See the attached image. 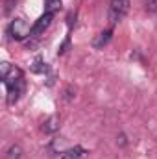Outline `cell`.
Segmentation results:
<instances>
[{
  "instance_id": "1",
  "label": "cell",
  "mask_w": 157,
  "mask_h": 159,
  "mask_svg": "<svg viewBox=\"0 0 157 159\" xmlns=\"http://www.w3.org/2000/svg\"><path fill=\"white\" fill-rule=\"evenodd\" d=\"M7 34H9L11 39L24 41L26 37L32 35V26H30V22H28L26 19H22V17H15V19L9 22V26H7Z\"/></svg>"
},
{
  "instance_id": "2",
  "label": "cell",
  "mask_w": 157,
  "mask_h": 159,
  "mask_svg": "<svg viewBox=\"0 0 157 159\" xmlns=\"http://www.w3.org/2000/svg\"><path fill=\"white\" fill-rule=\"evenodd\" d=\"M0 76H2V81H4L6 87H11V85H15V83H19V81L24 80V72H22L19 67H15V65L2 63V67H0Z\"/></svg>"
},
{
  "instance_id": "3",
  "label": "cell",
  "mask_w": 157,
  "mask_h": 159,
  "mask_svg": "<svg viewBox=\"0 0 157 159\" xmlns=\"http://www.w3.org/2000/svg\"><path fill=\"white\" fill-rule=\"evenodd\" d=\"M128 11H129V0H111L109 2V20H111V24L124 19Z\"/></svg>"
},
{
  "instance_id": "4",
  "label": "cell",
  "mask_w": 157,
  "mask_h": 159,
  "mask_svg": "<svg viewBox=\"0 0 157 159\" xmlns=\"http://www.w3.org/2000/svg\"><path fill=\"white\" fill-rule=\"evenodd\" d=\"M52 19H54V13L44 11L39 19L34 22V26H32V35H30V37H39L41 34H43V32L52 24Z\"/></svg>"
},
{
  "instance_id": "5",
  "label": "cell",
  "mask_w": 157,
  "mask_h": 159,
  "mask_svg": "<svg viewBox=\"0 0 157 159\" xmlns=\"http://www.w3.org/2000/svg\"><path fill=\"white\" fill-rule=\"evenodd\" d=\"M24 89H26L24 80L19 81V83H15V85H11V87H7V104L13 106L15 102H19V98L24 94Z\"/></svg>"
},
{
  "instance_id": "6",
  "label": "cell",
  "mask_w": 157,
  "mask_h": 159,
  "mask_svg": "<svg viewBox=\"0 0 157 159\" xmlns=\"http://www.w3.org/2000/svg\"><path fill=\"white\" fill-rule=\"evenodd\" d=\"M59 117L57 115H52V117H48V119L43 122V126H41V131L43 133H46V135H54L57 129H59Z\"/></svg>"
},
{
  "instance_id": "7",
  "label": "cell",
  "mask_w": 157,
  "mask_h": 159,
  "mask_svg": "<svg viewBox=\"0 0 157 159\" xmlns=\"http://www.w3.org/2000/svg\"><path fill=\"white\" fill-rule=\"evenodd\" d=\"M85 154H87V150H85L83 146L76 144V146H72V148H67V150L61 154V159H81V157H85Z\"/></svg>"
},
{
  "instance_id": "8",
  "label": "cell",
  "mask_w": 157,
  "mask_h": 159,
  "mask_svg": "<svg viewBox=\"0 0 157 159\" xmlns=\"http://www.w3.org/2000/svg\"><path fill=\"white\" fill-rule=\"evenodd\" d=\"M111 37H113V28H107V30H104V32L98 34V37L92 41V46L94 48H104L111 41Z\"/></svg>"
},
{
  "instance_id": "9",
  "label": "cell",
  "mask_w": 157,
  "mask_h": 159,
  "mask_svg": "<svg viewBox=\"0 0 157 159\" xmlns=\"http://www.w3.org/2000/svg\"><path fill=\"white\" fill-rule=\"evenodd\" d=\"M22 146L20 144H11L6 152V159H22Z\"/></svg>"
},
{
  "instance_id": "10",
  "label": "cell",
  "mask_w": 157,
  "mask_h": 159,
  "mask_svg": "<svg viewBox=\"0 0 157 159\" xmlns=\"http://www.w3.org/2000/svg\"><path fill=\"white\" fill-rule=\"evenodd\" d=\"M46 70H48L46 61H44L43 57H35V61H34V65H32V72H35V74H44Z\"/></svg>"
},
{
  "instance_id": "11",
  "label": "cell",
  "mask_w": 157,
  "mask_h": 159,
  "mask_svg": "<svg viewBox=\"0 0 157 159\" xmlns=\"http://www.w3.org/2000/svg\"><path fill=\"white\" fill-rule=\"evenodd\" d=\"M61 7V0H46V11L48 13H56Z\"/></svg>"
},
{
  "instance_id": "12",
  "label": "cell",
  "mask_w": 157,
  "mask_h": 159,
  "mask_svg": "<svg viewBox=\"0 0 157 159\" xmlns=\"http://www.w3.org/2000/svg\"><path fill=\"white\" fill-rule=\"evenodd\" d=\"M146 9L148 11H157V2L155 0H146Z\"/></svg>"
},
{
  "instance_id": "13",
  "label": "cell",
  "mask_w": 157,
  "mask_h": 159,
  "mask_svg": "<svg viewBox=\"0 0 157 159\" xmlns=\"http://www.w3.org/2000/svg\"><path fill=\"white\" fill-rule=\"evenodd\" d=\"M15 4H17V0H6V9H4V13H9V11L15 7Z\"/></svg>"
},
{
  "instance_id": "14",
  "label": "cell",
  "mask_w": 157,
  "mask_h": 159,
  "mask_svg": "<svg viewBox=\"0 0 157 159\" xmlns=\"http://www.w3.org/2000/svg\"><path fill=\"white\" fill-rule=\"evenodd\" d=\"M117 143L120 144V146H126V144H128V137H126L124 133H120V135L117 137Z\"/></svg>"
}]
</instances>
